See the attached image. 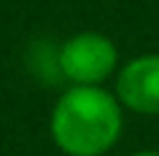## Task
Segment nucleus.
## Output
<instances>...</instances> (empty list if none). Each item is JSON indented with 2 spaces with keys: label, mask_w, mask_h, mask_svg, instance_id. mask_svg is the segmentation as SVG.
<instances>
[{
  "label": "nucleus",
  "mask_w": 159,
  "mask_h": 156,
  "mask_svg": "<svg viewBox=\"0 0 159 156\" xmlns=\"http://www.w3.org/2000/svg\"><path fill=\"white\" fill-rule=\"evenodd\" d=\"M55 63L70 86H104L120 70V52L102 31H78L60 44Z\"/></svg>",
  "instance_id": "2"
},
{
  "label": "nucleus",
  "mask_w": 159,
  "mask_h": 156,
  "mask_svg": "<svg viewBox=\"0 0 159 156\" xmlns=\"http://www.w3.org/2000/svg\"><path fill=\"white\" fill-rule=\"evenodd\" d=\"M50 135L65 156H104L123 135V104L104 86H70L50 112Z\"/></svg>",
  "instance_id": "1"
},
{
  "label": "nucleus",
  "mask_w": 159,
  "mask_h": 156,
  "mask_svg": "<svg viewBox=\"0 0 159 156\" xmlns=\"http://www.w3.org/2000/svg\"><path fill=\"white\" fill-rule=\"evenodd\" d=\"M115 96L123 109L159 117V52L130 57L115 76Z\"/></svg>",
  "instance_id": "3"
},
{
  "label": "nucleus",
  "mask_w": 159,
  "mask_h": 156,
  "mask_svg": "<svg viewBox=\"0 0 159 156\" xmlns=\"http://www.w3.org/2000/svg\"><path fill=\"white\" fill-rule=\"evenodd\" d=\"M130 156H159V151H154V148H143V151H136Z\"/></svg>",
  "instance_id": "4"
}]
</instances>
